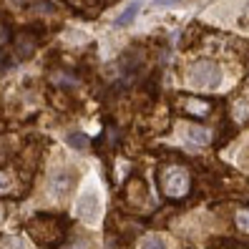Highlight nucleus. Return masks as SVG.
I'll return each instance as SVG.
<instances>
[{
	"label": "nucleus",
	"instance_id": "obj_5",
	"mask_svg": "<svg viewBox=\"0 0 249 249\" xmlns=\"http://www.w3.org/2000/svg\"><path fill=\"white\" fill-rule=\"evenodd\" d=\"M73 181H76V171H71V169L53 171V177H51V194L55 199H66L73 192Z\"/></svg>",
	"mask_w": 249,
	"mask_h": 249
},
{
	"label": "nucleus",
	"instance_id": "obj_4",
	"mask_svg": "<svg viewBox=\"0 0 249 249\" xmlns=\"http://www.w3.org/2000/svg\"><path fill=\"white\" fill-rule=\"evenodd\" d=\"M76 216L81 219V222H86V224H96L98 219H101V201H98V196H96L93 192H86V194L78 199V204H76Z\"/></svg>",
	"mask_w": 249,
	"mask_h": 249
},
{
	"label": "nucleus",
	"instance_id": "obj_6",
	"mask_svg": "<svg viewBox=\"0 0 249 249\" xmlns=\"http://www.w3.org/2000/svg\"><path fill=\"white\" fill-rule=\"evenodd\" d=\"M126 199L131 204H136V207H141V204L149 201V189H146V184L141 179H131L126 184Z\"/></svg>",
	"mask_w": 249,
	"mask_h": 249
},
{
	"label": "nucleus",
	"instance_id": "obj_17",
	"mask_svg": "<svg viewBox=\"0 0 249 249\" xmlns=\"http://www.w3.org/2000/svg\"><path fill=\"white\" fill-rule=\"evenodd\" d=\"M156 5H169V3H177V0H154Z\"/></svg>",
	"mask_w": 249,
	"mask_h": 249
},
{
	"label": "nucleus",
	"instance_id": "obj_8",
	"mask_svg": "<svg viewBox=\"0 0 249 249\" xmlns=\"http://www.w3.org/2000/svg\"><path fill=\"white\" fill-rule=\"evenodd\" d=\"M186 139L192 143H196V146H207L212 141V134L207 128H201V126H192V128H189V134H186Z\"/></svg>",
	"mask_w": 249,
	"mask_h": 249
},
{
	"label": "nucleus",
	"instance_id": "obj_1",
	"mask_svg": "<svg viewBox=\"0 0 249 249\" xmlns=\"http://www.w3.org/2000/svg\"><path fill=\"white\" fill-rule=\"evenodd\" d=\"M25 231H28V237H31L38 247L58 249L66 242V237H68V224H66V219H61V216L38 214L36 219L28 222Z\"/></svg>",
	"mask_w": 249,
	"mask_h": 249
},
{
	"label": "nucleus",
	"instance_id": "obj_7",
	"mask_svg": "<svg viewBox=\"0 0 249 249\" xmlns=\"http://www.w3.org/2000/svg\"><path fill=\"white\" fill-rule=\"evenodd\" d=\"M36 48H38V40L31 33H20L16 38V43H13V51H16L18 58H31L36 53Z\"/></svg>",
	"mask_w": 249,
	"mask_h": 249
},
{
	"label": "nucleus",
	"instance_id": "obj_9",
	"mask_svg": "<svg viewBox=\"0 0 249 249\" xmlns=\"http://www.w3.org/2000/svg\"><path fill=\"white\" fill-rule=\"evenodd\" d=\"M139 10H141V3H131L124 13H121V16L119 18H116V25H119V28H124V25H128L131 20H134L136 16H139Z\"/></svg>",
	"mask_w": 249,
	"mask_h": 249
},
{
	"label": "nucleus",
	"instance_id": "obj_16",
	"mask_svg": "<svg viewBox=\"0 0 249 249\" xmlns=\"http://www.w3.org/2000/svg\"><path fill=\"white\" fill-rule=\"evenodd\" d=\"M5 40H8V28L0 25V43H5Z\"/></svg>",
	"mask_w": 249,
	"mask_h": 249
},
{
	"label": "nucleus",
	"instance_id": "obj_10",
	"mask_svg": "<svg viewBox=\"0 0 249 249\" xmlns=\"http://www.w3.org/2000/svg\"><path fill=\"white\" fill-rule=\"evenodd\" d=\"M66 141H68L71 149H76V151H89V149H91L89 136H83V134H68Z\"/></svg>",
	"mask_w": 249,
	"mask_h": 249
},
{
	"label": "nucleus",
	"instance_id": "obj_13",
	"mask_svg": "<svg viewBox=\"0 0 249 249\" xmlns=\"http://www.w3.org/2000/svg\"><path fill=\"white\" fill-rule=\"evenodd\" d=\"M237 227L242 231H249V209H239L237 212Z\"/></svg>",
	"mask_w": 249,
	"mask_h": 249
},
{
	"label": "nucleus",
	"instance_id": "obj_11",
	"mask_svg": "<svg viewBox=\"0 0 249 249\" xmlns=\"http://www.w3.org/2000/svg\"><path fill=\"white\" fill-rule=\"evenodd\" d=\"M141 249H166V242L164 237H159V234H151V237H146Z\"/></svg>",
	"mask_w": 249,
	"mask_h": 249
},
{
	"label": "nucleus",
	"instance_id": "obj_2",
	"mask_svg": "<svg viewBox=\"0 0 249 249\" xmlns=\"http://www.w3.org/2000/svg\"><path fill=\"white\" fill-rule=\"evenodd\" d=\"M192 86L196 89H216L222 83V68H219L214 61H199L192 68Z\"/></svg>",
	"mask_w": 249,
	"mask_h": 249
},
{
	"label": "nucleus",
	"instance_id": "obj_14",
	"mask_svg": "<svg viewBox=\"0 0 249 249\" xmlns=\"http://www.w3.org/2000/svg\"><path fill=\"white\" fill-rule=\"evenodd\" d=\"M239 28L249 33V3H247V8L242 10V16H239Z\"/></svg>",
	"mask_w": 249,
	"mask_h": 249
},
{
	"label": "nucleus",
	"instance_id": "obj_3",
	"mask_svg": "<svg viewBox=\"0 0 249 249\" xmlns=\"http://www.w3.org/2000/svg\"><path fill=\"white\" fill-rule=\"evenodd\" d=\"M161 189H164V194L171 196V199H179L189 192V177L181 166H171L164 171V177H161Z\"/></svg>",
	"mask_w": 249,
	"mask_h": 249
},
{
	"label": "nucleus",
	"instance_id": "obj_12",
	"mask_svg": "<svg viewBox=\"0 0 249 249\" xmlns=\"http://www.w3.org/2000/svg\"><path fill=\"white\" fill-rule=\"evenodd\" d=\"M10 139H5V136H0V166L5 164V161L10 159V154H13V143H8Z\"/></svg>",
	"mask_w": 249,
	"mask_h": 249
},
{
	"label": "nucleus",
	"instance_id": "obj_15",
	"mask_svg": "<svg viewBox=\"0 0 249 249\" xmlns=\"http://www.w3.org/2000/svg\"><path fill=\"white\" fill-rule=\"evenodd\" d=\"M0 192H10V177L0 171Z\"/></svg>",
	"mask_w": 249,
	"mask_h": 249
}]
</instances>
